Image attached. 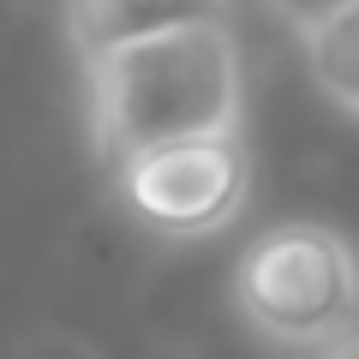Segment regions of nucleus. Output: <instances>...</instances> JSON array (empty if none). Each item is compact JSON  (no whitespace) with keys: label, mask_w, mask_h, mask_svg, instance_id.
<instances>
[{"label":"nucleus","mask_w":359,"mask_h":359,"mask_svg":"<svg viewBox=\"0 0 359 359\" xmlns=\"http://www.w3.org/2000/svg\"><path fill=\"white\" fill-rule=\"evenodd\" d=\"M84 120L96 162L204 132H245V54L228 18L162 30L84 60Z\"/></svg>","instance_id":"f257e3e1"},{"label":"nucleus","mask_w":359,"mask_h":359,"mask_svg":"<svg viewBox=\"0 0 359 359\" xmlns=\"http://www.w3.org/2000/svg\"><path fill=\"white\" fill-rule=\"evenodd\" d=\"M233 306L276 347H330L359 330V252L330 222H276L233 264Z\"/></svg>","instance_id":"f03ea898"},{"label":"nucleus","mask_w":359,"mask_h":359,"mask_svg":"<svg viewBox=\"0 0 359 359\" xmlns=\"http://www.w3.org/2000/svg\"><path fill=\"white\" fill-rule=\"evenodd\" d=\"M114 198L138 228L156 240H210L222 233L252 198V156L245 132H204L138 150L108 168Z\"/></svg>","instance_id":"7ed1b4c3"},{"label":"nucleus","mask_w":359,"mask_h":359,"mask_svg":"<svg viewBox=\"0 0 359 359\" xmlns=\"http://www.w3.org/2000/svg\"><path fill=\"white\" fill-rule=\"evenodd\" d=\"M198 18H228V0H60V36L78 54V66Z\"/></svg>","instance_id":"20e7f679"},{"label":"nucleus","mask_w":359,"mask_h":359,"mask_svg":"<svg viewBox=\"0 0 359 359\" xmlns=\"http://www.w3.org/2000/svg\"><path fill=\"white\" fill-rule=\"evenodd\" d=\"M299 48H306L311 84H318L341 114L359 120V0L335 6L318 25H306L299 30Z\"/></svg>","instance_id":"39448f33"},{"label":"nucleus","mask_w":359,"mask_h":359,"mask_svg":"<svg viewBox=\"0 0 359 359\" xmlns=\"http://www.w3.org/2000/svg\"><path fill=\"white\" fill-rule=\"evenodd\" d=\"M269 6V18H276V25H287L299 36V30L306 25H318V18H330L335 6H347V0H264Z\"/></svg>","instance_id":"423d86ee"},{"label":"nucleus","mask_w":359,"mask_h":359,"mask_svg":"<svg viewBox=\"0 0 359 359\" xmlns=\"http://www.w3.org/2000/svg\"><path fill=\"white\" fill-rule=\"evenodd\" d=\"M318 359H359V330H347V335H335L330 347H318Z\"/></svg>","instance_id":"0eeeda50"}]
</instances>
